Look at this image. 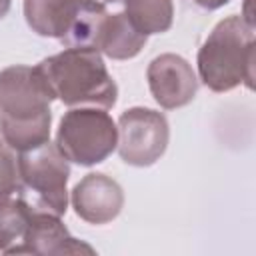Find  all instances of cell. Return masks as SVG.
Here are the masks:
<instances>
[{
  "mask_svg": "<svg viewBox=\"0 0 256 256\" xmlns=\"http://www.w3.org/2000/svg\"><path fill=\"white\" fill-rule=\"evenodd\" d=\"M18 190H20L18 160L12 154V148L0 142V200L10 198Z\"/></svg>",
  "mask_w": 256,
  "mask_h": 256,
  "instance_id": "14",
  "label": "cell"
},
{
  "mask_svg": "<svg viewBox=\"0 0 256 256\" xmlns=\"http://www.w3.org/2000/svg\"><path fill=\"white\" fill-rule=\"evenodd\" d=\"M198 76L212 92L254 86V26L242 16L220 20L198 50Z\"/></svg>",
  "mask_w": 256,
  "mask_h": 256,
  "instance_id": "3",
  "label": "cell"
},
{
  "mask_svg": "<svg viewBox=\"0 0 256 256\" xmlns=\"http://www.w3.org/2000/svg\"><path fill=\"white\" fill-rule=\"evenodd\" d=\"M170 138L164 114L150 108H130L118 120V154L130 166H152L166 152Z\"/></svg>",
  "mask_w": 256,
  "mask_h": 256,
  "instance_id": "6",
  "label": "cell"
},
{
  "mask_svg": "<svg viewBox=\"0 0 256 256\" xmlns=\"http://www.w3.org/2000/svg\"><path fill=\"white\" fill-rule=\"evenodd\" d=\"M34 210L22 198L0 200V250L4 254H22Z\"/></svg>",
  "mask_w": 256,
  "mask_h": 256,
  "instance_id": "12",
  "label": "cell"
},
{
  "mask_svg": "<svg viewBox=\"0 0 256 256\" xmlns=\"http://www.w3.org/2000/svg\"><path fill=\"white\" fill-rule=\"evenodd\" d=\"M72 206L76 216L88 224H108L120 214L124 206V192L116 180L106 174L92 172L74 186Z\"/></svg>",
  "mask_w": 256,
  "mask_h": 256,
  "instance_id": "8",
  "label": "cell"
},
{
  "mask_svg": "<svg viewBox=\"0 0 256 256\" xmlns=\"http://www.w3.org/2000/svg\"><path fill=\"white\" fill-rule=\"evenodd\" d=\"M16 160L20 190L32 194L40 210L62 216L68 208L66 184L70 178V166L58 146L48 140L36 148L18 152Z\"/></svg>",
  "mask_w": 256,
  "mask_h": 256,
  "instance_id": "5",
  "label": "cell"
},
{
  "mask_svg": "<svg viewBox=\"0 0 256 256\" xmlns=\"http://www.w3.org/2000/svg\"><path fill=\"white\" fill-rule=\"evenodd\" d=\"M118 144V126L112 116L98 108L68 110L56 132V146L68 162L94 166L104 162Z\"/></svg>",
  "mask_w": 256,
  "mask_h": 256,
  "instance_id": "4",
  "label": "cell"
},
{
  "mask_svg": "<svg viewBox=\"0 0 256 256\" xmlns=\"http://www.w3.org/2000/svg\"><path fill=\"white\" fill-rule=\"evenodd\" d=\"M200 8H206V10H216V8H220V6H224V4H228L230 0H194Z\"/></svg>",
  "mask_w": 256,
  "mask_h": 256,
  "instance_id": "15",
  "label": "cell"
},
{
  "mask_svg": "<svg viewBox=\"0 0 256 256\" xmlns=\"http://www.w3.org/2000/svg\"><path fill=\"white\" fill-rule=\"evenodd\" d=\"M84 0H24L26 24L44 38L62 40L76 22Z\"/></svg>",
  "mask_w": 256,
  "mask_h": 256,
  "instance_id": "10",
  "label": "cell"
},
{
  "mask_svg": "<svg viewBox=\"0 0 256 256\" xmlns=\"http://www.w3.org/2000/svg\"><path fill=\"white\" fill-rule=\"evenodd\" d=\"M10 2H12V0H0V20L8 14V10H10Z\"/></svg>",
  "mask_w": 256,
  "mask_h": 256,
  "instance_id": "16",
  "label": "cell"
},
{
  "mask_svg": "<svg viewBox=\"0 0 256 256\" xmlns=\"http://www.w3.org/2000/svg\"><path fill=\"white\" fill-rule=\"evenodd\" d=\"M124 14L130 24L144 36L170 30L174 20L172 0H124Z\"/></svg>",
  "mask_w": 256,
  "mask_h": 256,
  "instance_id": "13",
  "label": "cell"
},
{
  "mask_svg": "<svg viewBox=\"0 0 256 256\" xmlns=\"http://www.w3.org/2000/svg\"><path fill=\"white\" fill-rule=\"evenodd\" d=\"M94 254V248L72 238L60 216L48 210H34L24 238L22 254Z\"/></svg>",
  "mask_w": 256,
  "mask_h": 256,
  "instance_id": "9",
  "label": "cell"
},
{
  "mask_svg": "<svg viewBox=\"0 0 256 256\" xmlns=\"http://www.w3.org/2000/svg\"><path fill=\"white\" fill-rule=\"evenodd\" d=\"M54 98L38 66L14 64L0 72V126L12 150L24 152L50 140Z\"/></svg>",
  "mask_w": 256,
  "mask_h": 256,
  "instance_id": "1",
  "label": "cell"
},
{
  "mask_svg": "<svg viewBox=\"0 0 256 256\" xmlns=\"http://www.w3.org/2000/svg\"><path fill=\"white\" fill-rule=\"evenodd\" d=\"M144 34H140L124 12L106 14L96 38V50L112 60H128L134 58L146 44Z\"/></svg>",
  "mask_w": 256,
  "mask_h": 256,
  "instance_id": "11",
  "label": "cell"
},
{
  "mask_svg": "<svg viewBox=\"0 0 256 256\" xmlns=\"http://www.w3.org/2000/svg\"><path fill=\"white\" fill-rule=\"evenodd\" d=\"M56 98L66 106L108 110L116 104L118 88L96 48H66L38 64Z\"/></svg>",
  "mask_w": 256,
  "mask_h": 256,
  "instance_id": "2",
  "label": "cell"
},
{
  "mask_svg": "<svg viewBox=\"0 0 256 256\" xmlns=\"http://www.w3.org/2000/svg\"><path fill=\"white\" fill-rule=\"evenodd\" d=\"M146 78L154 100L166 110L186 106L198 90V78L192 66L178 54L156 56L148 64Z\"/></svg>",
  "mask_w": 256,
  "mask_h": 256,
  "instance_id": "7",
  "label": "cell"
},
{
  "mask_svg": "<svg viewBox=\"0 0 256 256\" xmlns=\"http://www.w3.org/2000/svg\"><path fill=\"white\" fill-rule=\"evenodd\" d=\"M100 2H124V0H100Z\"/></svg>",
  "mask_w": 256,
  "mask_h": 256,
  "instance_id": "17",
  "label": "cell"
}]
</instances>
